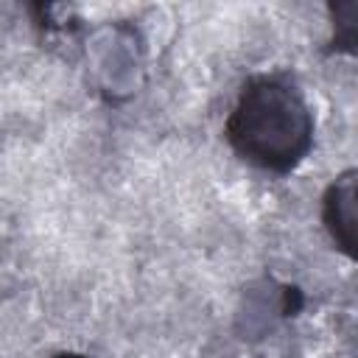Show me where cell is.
Masks as SVG:
<instances>
[{
	"label": "cell",
	"mask_w": 358,
	"mask_h": 358,
	"mask_svg": "<svg viewBox=\"0 0 358 358\" xmlns=\"http://www.w3.org/2000/svg\"><path fill=\"white\" fill-rule=\"evenodd\" d=\"M224 134L249 165L291 173L313 148V112L285 76H255L241 87Z\"/></svg>",
	"instance_id": "obj_1"
},
{
	"label": "cell",
	"mask_w": 358,
	"mask_h": 358,
	"mask_svg": "<svg viewBox=\"0 0 358 358\" xmlns=\"http://www.w3.org/2000/svg\"><path fill=\"white\" fill-rule=\"evenodd\" d=\"M355 201H358V171L347 168L338 173L322 196V221L338 252L355 257Z\"/></svg>",
	"instance_id": "obj_2"
},
{
	"label": "cell",
	"mask_w": 358,
	"mask_h": 358,
	"mask_svg": "<svg viewBox=\"0 0 358 358\" xmlns=\"http://www.w3.org/2000/svg\"><path fill=\"white\" fill-rule=\"evenodd\" d=\"M355 14H358V6L355 3H338L333 8V17H336V50H347L352 53L355 50V39H358V22H355Z\"/></svg>",
	"instance_id": "obj_3"
},
{
	"label": "cell",
	"mask_w": 358,
	"mask_h": 358,
	"mask_svg": "<svg viewBox=\"0 0 358 358\" xmlns=\"http://www.w3.org/2000/svg\"><path fill=\"white\" fill-rule=\"evenodd\" d=\"M53 358H92V355H84V352H56Z\"/></svg>",
	"instance_id": "obj_4"
}]
</instances>
